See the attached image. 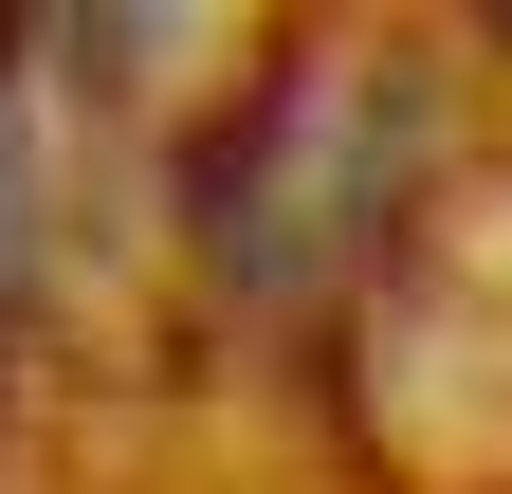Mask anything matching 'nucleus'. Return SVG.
Here are the masks:
<instances>
[{"label":"nucleus","mask_w":512,"mask_h":494,"mask_svg":"<svg viewBox=\"0 0 512 494\" xmlns=\"http://www.w3.org/2000/svg\"><path fill=\"white\" fill-rule=\"evenodd\" d=\"M476 110V37L421 19H256L202 92L165 110V183H147V257L183 275V330L220 348H330L366 293L384 220L439 183Z\"/></svg>","instance_id":"1"},{"label":"nucleus","mask_w":512,"mask_h":494,"mask_svg":"<svg viewBox=\"0 0 512 494\" xmlns=\"http://www.w3.org/2000/svg\"><path fill=\"white\" fill-rule=\"evenodd\" d=\"M311 403L366 494H512V74H476L439 183L384 220L366 293L311 348Z\"/></svg>","instance_id":"2"},{"label":"nucleus","mask_w":512,"mask_h":494,"mask_svg":"<svg viewBox=\"0 0 512 494\" xmlns=\"http://www.w3.org/2000/svg\"><path fill=\"white\" fill-rule=\"evenodd\" d=\"M55 19H0V348L55 330V293H74V257L110 238V183L74 147V74H55Z\"/></svg>","instance_id":"3"}]
</instances>
